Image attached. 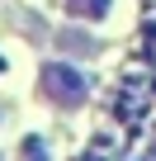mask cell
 <instances>
[{"mask_svg": "<svg viewBox=\"0 0 156 161\" xmlns=\"http://www.w3.org/2000/svg\"><path fill=\"white\" fill-rule=\"evenodd\" d=\"M43 90H47V100L62 104V109H81L85 95H90L85 76H81V71H71L66 62H47V66H43Z\"/></svg>", "mask_w": 156, "mask_h": 161, "instance_id": "cell-1", "label": "cell"}, {"mask_svg": "<svg viewBox=\"0 0 156 161\" xmlns=\"http://www.w3.org/2000/svg\"><path fill=\"white\" fill-rule=\"evenodd\" d=\"M24 161H47V152H43L38 137H24Z\"/></svg>", "mask_w": 156, "mask_h": 161, "instance_id": "cell-4", "label": "cell"}, {"mask_svg": "<svg viewBox=\"0 0 156 161\" xmlns=\"http://www.w3.org/2000/svg\"><path fill=\"white\" fill-rule=\"evenodd\" d=\"M57 47H62V52H95V38L76 33V29H62V33H57Z\"/></svg>", "mask_w": 156, "mask_h": 161, "instance_id": "cell-3", "label": "cell"}, {"mask_svg": "<svg viewBox=\"0 0 156 161\" xmlns=\"http://www.w3.org/2000/svg\"><path fill=\"white\" fill-rule=\"evenodd\" d=\"M62 5H66V14H76V19H104L114 0H62Z\"/></svg>", "mask_w": 156, "mask_h": 161, "instance_id": "cell-2", "label": "cell"}]
</instances>
